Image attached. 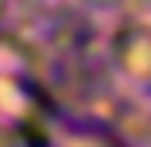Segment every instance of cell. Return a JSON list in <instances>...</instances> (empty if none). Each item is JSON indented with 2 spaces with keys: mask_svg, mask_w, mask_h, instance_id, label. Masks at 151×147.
<instances>
[{
  "mask_svg": "<svg viewBox=\"0 0 151 147\" xmlns=\"http://www.w3.org/2000/svg\"><path fill=\"white\" fill-rule=\"evenodd\" d=\"M4 4H7V0H0V14H4Z\"/></svg>",
  "mask_w": 151,
  "mask_h": 147,
  "instance_id": "6da1fadb",
  "label": "cell"
}]
</instances>
